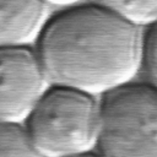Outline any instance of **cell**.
<instances>
[{"instance_id": "obj_5", "label": "cell", "mask_w": 157, "mask_h": 157, "mask_svg": "<svg viewBox=\"0 0 157 157\" xmlns=\"http://www.w3.org/2000/svg\"><path fill=\"white\" fill-rule=\"evenodd\" d=\"M48 22L43 0H0V48L28 47Z\"/></svg>"}, {"instance_id": "obj_1", "label": "cell", "mask_w": 157, "mask_h": 157, "mask_svg": "<svg viewBox=\"0 0 157 157\" xmlns=\"http://www.w3.org/2000/svg\"><path fill=\"white\" fill-rule=\"evenodd\" d=\"M37 43L50 85L96 97L134 82L142 67L141 28L97 4L59 12Z\"/></svg>"}, {"instance_id": "obj_9", "label": "cell", "mask_w": 157, "mask_h": 157, "mask_svg": "<svg viewBox=\"0 0 157 157\" xmlns=\"http://www.w3.org/2000/svg\"><path fill=\"white\" fill-rule=\"evenodd\" d=\"M47 6L48 5H52V6H59V7H74V6H77V4L81 1V0H43Z\"/></svg>"}, {"instance_id": "obj_4", "label": "cell", "mask_w": 157, "mask_h": 157, "mask_svg": "<svg viewBox=\"0 0 157 157\" xmlns=\"http://www.w3.org/2000/svg\"><path fill=\"white\" fill-rule=\"evenodd\" d=\"M49 86L37 52L0 48V123L23 125Z\"/></svg>"}, {"instance_id": "obj_3", "label": "cell", "mask_w": 157, "mask_h": 157, "mask_svg": "<svg viewBox=\"0 0 157 157\" xmlns=\"http://www.w3.org/2000/svg\"><path fill=\"white\" fill-rule=\"evenodd\" d=\"M101 157H157V88L131 82L101 99Z\"/></svg>"}, {"instance_id": "obj_6", "label": "cell", "mask_w": 157, "mask_h": 157, "mask_svg": "<svg viewBox=\"0 0 157 157\" xmlns=\"http://www.w3.org/2000/svg\"><path fill=\"white\" fill-rule=\"evenodd\" d=\"M97 5L114 12L142 28L157 23V0H94Z\"/></svg>"}, {"instance_id": "obj_8", "label": "cell", "mask_w": 157, "mask_h": 157, "mask_svg": "<svg viewBox=\"0 0 157 157\" xmlns=\"http://www.w3.org/2000/svg\"><path fill=\"white\" fill-rule=\"evenodd\" d=\"M142 66L148 77V83L157 88V23L150 26L144 33Z\"/></svg>"}, {"instance_id": "obj_7", "label": "cell", "mask_w": 157, "mask_h": 157, "mask_svg": "<svg viewBox=\"0 0 157 157\" xmlns=\"http://www.w3.org/2000/svg\"><path fill=\"white\" fill-rule=\"evenodd\" d=\"M0 157H42L31 144L23 125L0 123Z\"/></svg>"}, {"instance_id": "obj_2", "label": "cell", "mask_w": 157, "mask_h": 157, "mask_svg": "<svg viewBox=\"0 0 157 157\" xmlns=\"http://www.w3.org/2000/svg\"><path fill=\"white\" fill-rule=\"evenodd\" d=\"M23 128L42 157L94 152L101 130V101L75 88L50 85Z\"/></svg>"}, {"instance_id": "obj_10", "label": "cell", "mask_w": 157, "mask_h": 157, "mask_svg": "<svg viewBox=\"0 0 157 157\" xmlns=\"http://www.w3.org/2000/svg\"><path fill=\"white\" fill-rule=\"evenodd\" d=\"M75 157H101L97 152H90V153H85V155H80V156H75Z\"/></svg>"}]
</instances>
